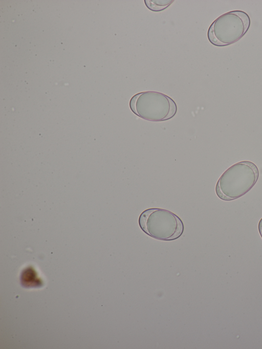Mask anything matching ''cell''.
<instances>
[{"label":"cell","instance_id":"1","mask_svg":"<svg viewBox=\"0 0 262 349\" xmlns=\"http://www.w3.org/2000/svg\"><path fill=\"white\" fill-rule=\"evenodd\" d=\"M259 171L249 161L237 162L226 170L219 179L215 192L222 200H236L249 191L256 183Z\"/></svg>","mask_w":262,"mask_h":349},{"label":"cell","instance_id":"2","mask_svg":"<svg viewBox=\"0 0 262 349\" xmlns=\"http://www.w3.org/2000/svg\"><path fill=\"white\" fill-rule=\"evenodd\" d=\"M138 223L144 232L161 241L176 239L182 234L184 229L183 223L178 215L159 208L144 210L139 217Z\"/></svg>","mask_w":262,"mask_h":349},{"label":"cell","instance_id":"3","mask_svg":"<svg viewBox=\"0 0 262 349\" xmlns=\"http://www.w3.org/2000/svg\"><path fill=\"white\" fill-rule=\"evenodd\" d=\"M131 111L138 117L150 121H163L176 115L177 106L174 100L167 95L156 91L137 93L129 103Z\"/></svg>","mask_w":262,"mask_h":349},{"label":"cell","instance_id":"4","mask_svg":"<svg viewBox=\"0 0 262 349\" xmlns=\"http://www.w3.org/2000/svg\"><path fill=\"white\" fill-rule=\"evenodd\" d=\"M250 26V18L247 13L241 10L231 11L213 21L208 30V38L215 46H228L239 40Z\"/></svg>","mask_w":262,"mask_h":349},{"label":"cell","instance_id":"5","mask_svg":"<svg viewBox=\"0 0 262 349\" xmlns=\"http://www.w3.org/2000/svg\"><path fill=\"white\" fill-rule=\"evenodd\" d=\"M173 2V0H144L147 8L156 12L164 10Z\"/></svg>","mask_w":262,"mask_h":349},{"label":"cell","instance_id":"6","mask_svg":"<svg viewBox=\"0 0 262 349\" xmlns=\"http://www.w3.org/2000/svg\"><path fill=\"white\" fill-rule=\"evenodd\" d=\"M258 229L259 234L262 238V217L259 220L258 224Z\"/></svg>","mask_w":262,"mask_h":349}]
</instances>
